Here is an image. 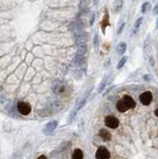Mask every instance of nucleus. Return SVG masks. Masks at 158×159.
I'll list each match as a JSON object with an SVG mask.
<instances>
[{"instance_id": "bb28decb", "label": "nucleus", "mask_w": 158, "mask_h": 159, "mask_svg": "<svg viewBox=\"0 0 158 159\" xmlns=\"http://www.w3.org/2000/svg\"><path fill=\"white\" fill-rule=\"evenodd\" d=\"M153 13H154V14H158V4L154 7V11H153Z\"/></svg>"}, {"instance_id": "c85d7f7f", "label": "nucleus", "mask_w": 158, "mask_h": 159, "mask_svg": "<svg viewBox=\"0 0 158 159\" xmlns=\"http://www.w3.org/2000/svg\"><path fill=\"white\" fill-rule=\"evenodd\" d=\"M155 115H156L157 118H158V107L156 109V111H155Z\"/></svg>"}, {"instance_id": "39448f33", "label": "nucleus", "mask_w": 158, "mask_h": 159, "mask_svg": "<svg viewBox=\"0 0 158 159\" xmlns=\"http://www.w3.org/2000/svg\"><path fill=\"white\" fill-rule=\"evenodd\" d=\"M76 41L80 44H85L86 42L89 41V34L86 33V32H79L76 35Z\"/></svg>"}, {"instance_id": "f257e3e1", "label": "nucleus", "mask_w": 158, "mask_h": 159, "mask_svg": "<svg viewBox=\"0 0 158 159\" xmlns=\"http://www.w3.org/2000/svg\"><path fill=\"white\" fill-rule=\"evenodd\" d=\"M17 109L23 115H28V114L31 113V106L29 104H27V102H20L17 104Z\"/></svg>"}, {"instance_id": "4468645a", "label": "nucleus", "mask_w": 158, "mask_h": 159, "mask_svg": "<svg viewBox=\"0 0 158 159\" xmlns=\"http://www.w3.org/2000/svg\"><path fill=\"white\" fill-rule=\"evenodd\" d=\"M53 90L55 93H61L65 91V86L61 83H56L53 86Z\"/></svg>"}, {"instance_id": "f8f14e48", "label": "nucleus", "mask_w": 158, "mask_h": 159, "mask_svg": "<svg viewBox=\"0 0 158 159\" xmlns=\"http://www.w3.org/2000/svg\"><path fill=\"white\" fill-rule=\"evenodd\" d=\"M117 107L118 111H120V113H124V111H126L127 109H128V107H127V106L125 104V102H124V100H122V99L119 100L117 102Z\"/></svg>"}, {"instance_id": "a878e982", "label": "nucleus", "mask_w": 158, "mask_h": 159, "mask_svg": "<svg viewBox=\"0 0 158 159\" xmlns=\"http://www.w3.org/2000/svg\"><path fill=\"white\" fill-rule=\"evenodd\" d=\"M94 21H95V14H92V19H90V25L94 24Z\"/></svg>"}, {"instance_id": "aec40b11", "label": "nucleus", "mask_w": 158, "mask_h": 159, "mask_svg": "<svg viewBox=\"0 0 158 159\" xmlns=\"http://www.w3.org/2000/svg\"><path fill=\"white\" fill-rule=\"evenodd\" d=\"M90 4V0H81L80 2V7L81 9H86Z\"/></svg>"}, {"instance_id": "6ab92c4d", "label": "nucleus", "mask_w": 158, "mask_h": 159, "mask_svg": "<svg viewBox=\"0 0 158 159\" xmlns=\"http://www.w3.org/2000/svg\"><path fill=\"white\" fill-rule=\"evenodd\" d=\"M126 61H127V57H122L121 59H120L119 62H118V64H117V69H118V70L121 69V68L125 65Z\"/></svg>"}, {"instance_id": "412c9836", "label": "nucleus", "mask_w": 158, "mask_h": 159, "mask_svg": "<svg viewBox=\"0 0 158 159\" xmlns=\"http://www.w3.org/2000/svg\"><path fill=\"white\" fill-rule=\"evenodd\" d=\"M150 4L148 3V2H144V4L142 5V7H141V11H142V13H145L146 11H147V9L149 8Z\"/></svg>"}, {"instance_id": "ddd939ff", "label": "nucleus", "mask_w": 158, "mask_h": 159, "mask_svg": "<svg viewBox=\"0 0 158 159\" xmlns=\"http://www.w3.org/2000/svg\"><path fill=\"white\" fill-rule=\"evenodd\" d=\"M87 50H88V47L86 44H80L77 48V54L80 56H83L86 53H87Z\"/></svg>"}, {"instance_id": "6e6552de", "label": "nucleus", "mask_w": 158, "mask_h": 159, "mask_svg": "<svg viewBox=\"0 0 158 159\" xmlns=\"http://www.w3.org/2000/svg\"><path fill=\"white\" fill-rule=\"evenodd\" d=\"M99 136L101 138L104 140V141H110L111 138V134L110 131H108L106 129H101L99 130Z\"/></svg>"}, {"instance_id": "20e7f679", "label": "nucleus", "mask_w": 158, "mask_h": 159, "mask_svg": "<svg viewBox=\"0 0 158 159\" xmlns=\"http://www.w3.org/2000/svg\"><path fill=\"white\" fill-rule=\"evenodd\" d=\"M96 158L97 159H108L110 158V152L106 147L101 146L99 147L96 152Z\"/></svg>"}, {"instance_id": "f03ea898", "label": "nucleus", "mask_w": 158, "mask_h": 159, "mask_svg": "<svg viewBox=\"0 0 158 159\" xmlns=\"http://www.w3.org/2000/svg\"><path fill=\"white\" fill-rule=\"evenodd\" d=\"M104 122L106 125L110 128H117L119 125V120L113 115H108L104 118Z\"/></svg>"}, {"instance_id": "a211bd4d", "label": "nucleus", "mask_w": 158, "mask_h": 159, "mask_svg": "<svg viewBox=\"0 0 158 159\" xmlns=\"http://www.w3.org/2000/svg\"><path fill=\"white\" fill-rule=\"evenodd\" d=\"M106 77H104V78L101 80V84H99V90H97V92H99V93L103 92V91L104 90V88H106Z\"/></svg>"}, {"instance_id": "1a4fd4ad", "label": "nucleus", "mask_w": 158, "mask_h": 159, "mask_svg": "<svg viewBox=\"0 0 158 159\" xmlns=\"http://www.w3.org/2000/svg\"><path fill=\"white\" fill-rule=\"evenodd\" d=\"M124 3V0H115L112 3V10L115 11V12H118V11L122 8Z\"/></svg>"}, {"instance_id": "0eeeda50", "label": "nucleus", "mask_w": 158, "mask_h": 159, "mask_svg": "<svg viewBox=\"0 0 158 159\" xmlns=\"http://www.w3.org/2000/svg\"><path fill=\"white\" fill-rule=\"evenodd\" d=\"M122 100H124L125 104L128 107V109H133V107L135 106V102H134V100L132 99L130 95H124V97H122Z\"/></svg>"}, {"instance_id": "9b49d317", "label": "nucleus", "mask_w": 158, "mask_h": 159, "mask_svg": "<svg viewBox=\"0 0 158 159\" xmlns=\"http://www.w3.org/2000/svg\"><path fill=\"white\" fill-rule=\"evenodd\" d=\"M150 36H148L147 38L145 39V41H144V44H143V51H144V55L145 56H148V54H149L150 52Z\"/></svg>"}, {"instance_id": "2eb2a0df", "label": "nucleus", "mask_w": 158, "mask_h": 159, "mask_svg": "<svg viewBox=\"0 0 158 159\" xmlns=\"http://www.w3.org/2000/svg\"><path fill=\"white\" fill-rule=\"evenodd\" d=\"M125 51H126V44L124 43V42H120L119 44L117 46V52L119 55H122Z\"/></svg>"}, {"instance_id": "423d86ee", "label": "nucleus", "mask_w": 158, "mask_h": 159, "mask_svg": "<svg viewBox=\"0 0 158 159\" xmlns=\"http://www.w3.org/2000/svg\"><path fill=\"white\" fill-rule=\"evenodd\" d=\"M57 126H58V122L56 120L50 121V122H48L47 124H46L45 128H44V133H46V134H49V133L53 132L56 129V127H57Z\"/></svg>"}, {"instance_id": "5701e85b", "label": "nucleus", "mask_w": 158, "mask_h": 159, "mask_svg": "<svg viewBox=\"0 0 158 159\" xmlns=\"http://www.w3.org/2000/svg\"><path fill=\"white\" fill-rule=\"evenodd\" d=\"M142 20H143V18L142 17H139L137 21L135 22V30H137L139 27H140V25H141V23H142Z\"/></svg>"}, {"instance_id": "c756f323", "label": "nucleus", "mask_w": 158, "mask_h": 159, "mask_svg": "<svg viewBox=\"0 0 158 159\" xmlns=\"http://www.w3.org/2000/svg\"><path fill=\"white\" fill-rule=\"evenodd\" d=\"M156 28H158V19H157V22H156Z\"/></svg>"}, {"instance_id": "7ed1b4c3", "label": "nucleus", "mask_w": 158, "mask_h": 159, "mask_svg": "<svg viewBox=\"0 0 158 159\" xmlns=\"http://www.w3.org/2000/svg\"><path fill=\"white\" fill-rule=\"evenodd\" d=\"M152 93L150 92H144L142 93L140 95V97H139V100H140L141 104H144V106H148V104H150V102H152Z\"/></svg>"}, {"instance_id": "4be33fe9", "label": "nucleus", "mask_w": 158, "mask_h": 159, "mask_svg": "<svg viewBox=\"0 0 158 159\" xmlns=\"http://www.w3.org/2000/svg\"><path fill=\"white\" fill-rule=\"evenodd\" d=\"M94 43H95V47H96V51L99 49V36H97V34L95 35L94 37Z\"/></svg>"}, {"instance_id": "f3484780", "label": "nucleus", "mask_w": 158, "mask_h": 159, "mask_svg": "<svg viewBox=\"0 0 158 159\" xmlns=\"http://www.w3.org/2000/svg\"><path fill=\"white\" fill-rule=\"evenodd\" d=\"M75 62L77 65H79V66H82L83 64H85V58L83 57V56H80V55H77L76 59H75Z\"/></svg>"}, {"instance_id": "b1692460", "label": "nucleus", "mask_w": 158, "mask_h": 159, "mask_svg": "<svg viewBox=\"0 0 158 159\" xmlns=\"http://www.w3.org/2000/svg\"><path fill=\"white\" fill-rule=\"evenodd\" d=\"M124 23H122V24H121V26L119 27V29L117 30V34H120V33H121L122 29H124Z\"/></svg>"}, {"instance_id": "9d476101", "label": "nucleus", "mask_w": 158, "mask_h": 159, "mask_svg": "<svg viewBox=\"0 0 158 159\" xmlns=\"http://www.w3.org/2000/svg\"><path fill=\"white\" fill-rule=\"evenodd\" d=\"M83 24L81 22V21H77V22H74L71 24V29L76 32H81L83 28Z\"/></svg>"}, {"instance_id": "393cba45", "label": "nucleus", "mask_w": 158, "mask_h": 159, "mask_svg": "<svg viewBox=\"0 0 158 159\" xmlns=\"http://www.w3.org/2000/svg\"><path fill=\"white\" fill-rule=\"evenodd\" d=\"M149 64H150V66L153 67L154 66V60H153V57H150V60H149Z\"/></svg>"}, {"instance_id": "dca6fc26", "label": "nucleus", "mask_w": 158, "mask_h": 159, "mask_svg": "<svg viewBox=\"0 0 158 159\" xmlns=\"http://www.w3.org/2000/svg\"><path fill=\"white\" fill-rule=\"evenodd\" d=\"M72 159H83V153L81 149H75L73 155H72Z\"/></svg>"}, {"instance_id": "cd10ccee", "label": "nucleus", "mask_w": 158, "mask_h": 159, "mask_svg": "<svg viewBox=\"0 0 158 159\" xmlns=\"http://www.w3.org/2000/svg\"><path fill=\"white\" fill-rule=\"evenodd\" d=\"M37 159H48L47 157H46V156L45 155H41V156H39V157L38 158H37Z\"/></svg>"}]
</instances>
